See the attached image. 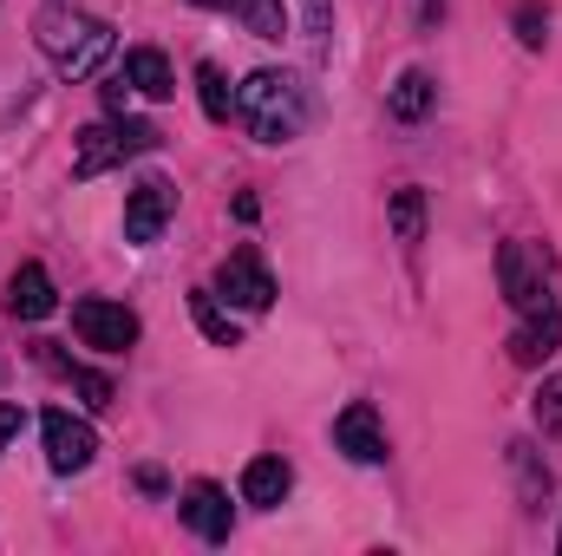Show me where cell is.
<instances>
[{
  "instance_id": "6da1fadb",
  "label": "cell",
  "mask_w": 562,
  "mask_h": 556,
  "mask_svg": "<svg viewBox=\"0 0 562 556\" xmlns=\"http://www.w3.org/2000/svg\"><path fill=\"white\" fill-rule=\"evenodd\" d=\"M33 40H40L46 66H53L59 79H92V73H105L112 53H119V33H112L99 13L72 7V0H46V7L33 13Z\"/></svg>"
},
{
  "instance_id": "7a4b0ae2",
  "label": "cell",
  "mask_w": 562,
  "mask_h": 556,
  "mask_svg": "<svg viewBox=\"0 0 562 556\" xmlns=\"http://www.w3.org/2000/svg\"><path fill=\"white\" fill-rule=\"evenodd\" d=\"M236 112H243V125H249L256 144H294L307 132V86L288 66H262V73L243 79Z\"/></svg>"
},
{
  "instance_id": "3957f363",
  "label": "cell",
  "mask_w": 562,
  "mask_h": 556,
  "mask_svg": "<svg viewBox=\"0 0 562 556\" xmlns=\"http://www.w3.org/2000/svg\"><path fill=\"white\" fill-rule=\"evenodd\" d=\"M164 144V132L157 125H138V119H105V125H86L79 132V151H72V177L86 184V177H105L112 164H132V157H144V151H157Z\"/></svg>"
},
{
  "instance_id": "277c9868",
  "label": "cell",
  "mask_w": 562,
  "mask_h": 556,
  "mask_svg": "<svg viewBox=\"0 0 562 556\" xmlns=\"http://www.w3.org/2000/svg\"><path fill=\"white\" fill-rule=\"evenodd\" d=\"M497 281H504V301L517 314H537V308H557V281H550V256L537 243H504L497 249Z\"/></svg>"
},
{
  "instance_id": "5b68a950",
  "label": "cell",
  "mask_w": 562,
  "mask_h": 556,
  "mask_svg": "<svg viewBox=\"0 0 562 556\" xmlns=\"http://www.w3.org/2000/svg\"><path fill=\"white\" fill-rule=\"evenodd\" d=\"M72 327H79V341L99 347V354H125V347H138V314H132L125 301H105V294L72 301Z\"/></svg>"
},
{
  "instance_id": "8992f818",
  "label": "cell",
  "mask_w": 562,
  "mask_h": 556,
  "mask_svg": "<svg viewBox=\"0 0 562 556\" xmlns=\"http://www.w3.org/2000/svg\"><path fill=\"white\" fill-rule=\"evenodd\" d=\"M170 210H177L170 177H138V184H132V197H125V243H132V249H150V243L164 236Z\"/></svg>"
},
{
  "instance_id": "52a82bcc",
  "label": "cell",
  "mask_w": 562,
  "mask_h": 556,
  "mask_svg": "<svg viewBox=\"0 0 562 556\" xmlns=\"http://www.w3.org/2000/svg\"><path fill=\"white\" fill-rule=\"evenodd\" d=\"M40 438H46V465H53V471H66V478H72V471H86V465L99 458V432H92L86 419L59 413V407L40 419Z\"/></svg>"
},
{
  "instance_id": "ba28073f",
  "label": "cell",
  "mask_w": 562,
  "mask_h": 556,
  "mask_svg": "<svg viewBox=\"0 0 562 556\" xmlns=\"http://www.w3.org/2000/svg\"><path fill=\"white\" fill-rule=\"evenodd\" d=\"M216 288H223L236 308H249V314L276 308V276L262 269V256H256V249H229V256H223V269H216Z\"/></svg>"
},
{
  "instance_id": "9c48e42d",
  "label": "cell",
  "mask_w": 562,
  "mask_h": 556,
  "mask_svg": "<svg viewBox=\"0 0 562 556\" xmlns=\"http://www.w3.org/2000/svg\"><path fill=\"white\" fill-rule=\"evenodd\" d=\"M334 445H340L353 465H386V425H380V413H373L367 400L340 407V419H334Z\"/></svg>"
},
{
  "instance_id": "30bf717a",
  "label": "cell",
  "mask_w": 562,
  "mask_h": 556,
  "mask_svg": "<svg viewBox=\"0 0 562 556\" xmlns=\"http://www.w3.org/2000/svg\"><path fill=\"white\" fill-rule=\"evenodd\" d=\"M183 524H190L203 544H229V531H236L229 491H223V485H210V478H196V485L183 491Z\"/></svg>"
},
{
  "instance_id": "8fae6325",
  "label": "cell",
  "mask_w": 562,
  "mask_h": 556,
  "mask_svg": "<svg viewBox=\"0 0 562 556\" xmlns=\"http://www.w3.org/2000/svg\"><path fill=\"white\" fill-rule=\"evenodd\" d=\"M557 347H562V308H537V314H524V327L510 334V360H517V367H543Z\"/></svg>"
},
{
  "instance_id": "7c38bea8",
  "label": "cell",
  "mask_w": 562,
  "mask_h": 556,
  "mask_svg": "<svg viewBox=\"0 0 562 556\" xmlns=\"http://www.w3.org/2000/svg\"><path fill=\"white\" fill-rule=\"evenodd\" d=\"M7 308H13V321H46V314L59 308L53 276H46L40 263H20V269H13V281H7Z\"/></svg>"
},
{
  "instance_id": "4fadbf2b",
  "label": "cell",
  "mask_w": 562,
  "mask_h": 556,
  "mask_svg": "<svg viewBox=\"0 0 562 556\" xmlns=\"http://www.w3.org/2000/svg\"><path fill=\"white\" fill-rule=\"evenodd\" d=\"M210 13H229L236 26H249L256 40H288V7L281 0H196Z\"/></svg>"
},
{
  "instance_id": "5bb4252c",
  "label": "cell",
  "mask_w": 562,
  "mask_h": 556,
  "mask_svg": "<svg viewBox=\"0 0 562 556\" xmlns=\"http://www.w3.org/2000/svg\"><path fill=\"white\" fill-rule=\"evenodd\" d=\"M288 491H294V471H288V458H249V465H243V504H256V511H276Z\"/></svg>"
},
{
  "instance_id": "9a60e30c",
  "label": "cell",
  "mask_w": 562,
  "mask_h": 556,
  "mask_svg": "<svg viewBox=\"0 0 562 556\" xmlns=\"http://www.w3.org/2000/svg\"><path fill=\"white\" fill-rule=\"evenodd\" d=\"M125 79H132V92H144V99H177L170 59H164L157 46H132V53H125Z\"/></svg>"
},
{
  "instance_id": "2e32d148",
  "label": "cell",
  "mask_w": 562,
  "mask_h": 556,
  "mask_svg": "<svg viewBox=\"0 0 562 556\" xmlns=\"http://www.w3.org/2000/svg\"><path fill=\"white\" fill-rule=\"evenodd\" d=\"M431 99H438L431 73H419V66H406V73L393 79V92H386V112H393L400 125H419L425 112H431Z\"/></svg>"
},
{
  "instance_id": "e0dca14e",
  "label": "cell",
  "mask_w": 562,
  "mask_h": 556,
  "mask_svg": "<svg viewBox=\"0 0 562 556\" xmlns=\"http://www.w3.org/2000/svg\"><path fill=\"white\" fill-rule=\"evenodd\" d=\"M46 360H53V367H59V374H66V380H72V387L86 393V407H99V413H105V407L119 400V387H112L105 374H92V367H79V360H66V354H59L53 341H46Z\"/></svg>"
},
{
  "instance_id": "ac0fdd59",
  "label": "cell",
  "mask_w": 562,
  "mask_h": 556,
  "mask_svg": "<svg viewBox=\"0 0 562 556\" xmlns=\"http://www.w3.org/2000/svg\"><path fill=\"white\" fill-rule=\"evenodd\" d=\"M190 314H196V327H203V334H210L216 347H243V334H236V321L223 314V301H216L210 288H196V294H190Z\"/></svg>"
},
{
  "instance_id": "d6986e66",
  "label": "cell",
  "mask_w": 562,
  "mask_h": 556,
  "mask_svg": "<svg viewBox=\"0 0 562 556\" xmlns=\"http://www.w3.org/2000/svg\"><path fill=\"white\" fill-rule=\"evenodd\" d=\"M386 216H393V236H400L406 249L425 236V197L413 190V184H406V190H393V210H386Z\"/></svg>"
},
{
  "instance_id": "ffe728a7",
  "label": "cell",
  "mask_w": 562,
  "mask_h": 556,
  "mask_svg": "<svg viewBox=\"0 0 562 556\" xmlns=\"http://www.w3.org/2000/svg\"><path fill=\"white\" fill-rule=\"evenodd\" d=\"M196 99H203V112H210V119H229V105H236V99H229L223 66H210V59L196 66Z\"/></svg>"
},
{
  "instance_id": "44dd1931",
  "label": "cell",
  "mask_w": 562,
  "mask_h": 556,
  "mask_svg": "<svg viewBox=\"0 0 562 556\" xmlns=\"http://www.w3.org/2000/svg\"><path fill=\"white\" fill-rule=\"evenodd\" d=\"M537 425H543L550 438H562V374H550L543 393H537Z\"/></svg>"
},
{
  "instance_id": "7402d4cb",
  "label": "cell",
  "mask_w": 562,
  "mask_h": 556,
  "mask_svg": "<svg viewBox=\"0 0 562 556\" xmlns=\"http://www.w3.org/2000/svg\"><path fill=\"white\" fill-rule=\"evenodd\" d=\"M517 40H524L530 53H543V40H550V20H543V7H517Z\"/></svg>"
},
{
  "instance_id": "603a6c76",
  "label": "cell",
  "mask_w": 562,
  "mask_h": 556,
  "mask_svg": "<svg viewBox=\"0 0 562 556\" xmlns=\"http://www.w3.org/2000/svg\"><path fill=\"white\" fill-rule=\"evenodd\" d=\"M510 465L524 471V498H543V491H550V471L530 465V445H510Z\"/></svg>"
},
{
  "instance_id": "cb8c5ba5",
  "label": "cell",
  "mask_w": 562,
  "mask_h": 556,
  "mask_svg": "<svg viewBox=\"0 0 562 556\" xmlns=\"http://www.w3.org/2000/svg\"><path fill=\"white\" fill-rule=\"evenodd\" d=\"M301 13H307V33H314V40L334 33V0H301Z\"/></svg>"
},
{
  "instance_id": "d4e9b609",
  "label": "cell",
  "mask_w": 562,
  "mask_h": 556,
  "mask_svg": "<svg viewBox=\"0 0 562 556\" xmlns=\"http://www.w3.org/2000/svg\"><path fill=\"white\" fill-rule=\"evenodd\" d=\"M125 105H132V79H112L105 86V112H125Z\"/></svg>"
},
{
  "instance_id": "484cf974",
  "label": "cell",
  "mask_w": 562,
  "mask_h": 556,
  "mask_svg": "<svg viewBox=\"0 0 562 556\" xmlns=\"http://www.w3.org/2000/svg\"><path fill=\"white\" fill-rule=\"evenodd\" d=\"M13 432H20V407H7V400H0V452H7V438H13Z\"/></svg>"
},
{
  "instance_id": "4316f807",
  "label": "cell",
  "mask_w": 562,
  "mask_h": 556,
  "mask_svg": "<svg viewBox=\"0 0 562 556\" xmlns=\"http://www.w3.org/2000/svg\"><path fill=\"white\" fill-rule=\"evenodd\" d=\"M557 551H562V537H557Z\"/></svg>"
}]
</instances>
